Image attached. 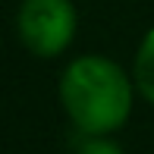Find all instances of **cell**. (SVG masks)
<instances>
[{"label":"cell","mask_w":154,"mask_h":154,"mask_svg":"<svg viewBox=\"0 0 154 154\" xmlns=\"http://www.w3.org/2000/svg\"><path fill=\"white\" fill-rule=\"evenodd\" d=\"M75 154H126V148L110 135H82Z\"/></svg>","instance_id":"obj_4"},{"label":"cell","mask_w":154,"mask_h":154,"mask_svg":"<svg viewBox=\"0 0 154 154\" xmlns=\"http://www.w3.org/2000/svg\"><path fill=\"white\" fill-rule=\"evenodd\" d=\"M60 107L79 135H113L132 116L135 79L104 54H82L60 72Z\"/></svg>","instance_id":"obj_1"},{"label":"cell","mask_w":154,"mask_h":154,"mask_svg":"<svg viewBox=\"0 0 154 154\" xmlns=\"http://www.w3.org/2000/svg\"><path fill=\"white\" fill-rule=\"evenodd\" d=\"M79 32L72 0H22L16 10V35L38 60H54L69 51Z\"/></svg>","instance_id":"obj_2"},{"label":"cell","mask_w":154,"mask_h":154,"mask_svg":"<svg viewBox=\"0 0 154 154\" xmlns=\"http://www.w3.org/2000/svg\"><path fill=\"white\" fill-rule=\"evenodd\" d=\"M132 79H135L138 94L154 107V25L145 32V38L138 41L135 60H132Z\"/></svg>","instance_id":"obj_3"}]
</instances>
